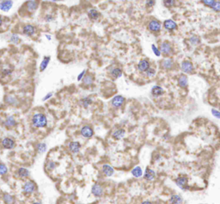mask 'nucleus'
<instances>
[{"label":"nucleus","mask_w":220,"mask_h":204,"mask_svg":"<svg viewBox=\"0 0 220 204\" xmlns=\"http://www.w3.org/2000/svg\"><path fill=\"white\" fill-rule=\"evenodd\" d=\"M31 124L36 128H44L48 126V118L43 113H36L31 118Z\"/></svg>","instance_id":"nucleus-1"},{"label":"nucleus","mask_w":220,"mask_h":204,"mask_svg":"<svg viewBox=\"0 0 220 204\" xmlns=\"http://www.w3.org/2000/svg\"><path fill=\"white\" fill-rule=\"evenodd\" d=\"M22 190H23V194H25L26 196H29V195H31V194L36 192V190H37V186H36V184L34 181L28 180L23 184V185L22 187Z\"/></svg>","instance_id":"nucleus-2"},{"label":"nucleus","mask_w":220,"mask_h":204,"mask_svg":"<svg viewBox=\"0 0 220 204\" xmlns=\"http://www.w3.org/2000/svg\"><path fill=\"white\" fill-rule=\"evenodd\" d=\"M175 184L181 190H182L186 191V190H187L189 189V187L187 185V184H188V178L186 176H179V177H177L175 178Z\"/></svg>","instance_id":"nucleus-3"},{"label":"nucleus","mask_w":220,"mask_h":204,"mask_svg":"<svg viewBox=\"0 0 220 204\" xmlns=\"http://www.w3.org/2000/svg\"><path fill=\"white\" fill-rule=\"evenodd\" d=\"M160 52L161 54L166 57L170 56L173 53V47L170 44V42H163L160 44Z\"/></svg>","instance_id":"nucleus-4"},{"label":"nucleus","mask_w":220,"mask_h":204,"mask_svg":"<svg viewBox=\"0 0 220 204\" xmlns=\"http://www.w3.org/2000/svg\"><path fill=\"white\" fill-rule=\"evenodd\" d=\"M147 29L152 33H158L162 30V24L156 19H152L148 23Z\"/></svg>","instance_id":"nucleus-5"},{"label":"nucleus","mask_w":220,"mask_h":204,"mask_svg":"<svg viewBox=\"0 0 220 204\" xmlns=\"http://www.w3.org/2000/svg\"><path fill=\"white\" fill-rule=\"evenodd\" d=\"M39 6V3L36 0H28L25 4H24L23 8L25 11L28 13H34L37 10Z\"/></svg>","instance_id":"nucleus-6"},{"label":"nucleus","mask_w":220,"mask_h":204,"mask_svg":"<svg viewBox=\"0 0 220 204\" xmlns=\"http://www.w3.org/2000/svg\"><path fill=\"white\" fill-rule=\"evenodd\" d=\"M181 69L185 74H191L194 71V66L190 60H184L181 64Z\"/></svg>","instance_id":"nucleus-7"},{"label":"nucleus","mask_w":220,"mask_h":204,"mask_svg":"<svg viewBox=\"0 0 220 204\" xmlns=\"http://www.w3.org/2000/svg\"><path fill=\"white\" fill-rule=\"evenodd\" d=\"M125 98L123 96L117 95L113 96V99L111 100V105L114 108H120L124 104H125Z\"/></svg>","instance_id":"nucleus-8"},{"label":"nucleus","mask_w":220,"mask_h":204,"mask_svg":"<svg viewBox=\"0 0 220 204\" xmlns=\"http://www.w3.org/2000/svg\"><path fill=\"white\" fill-rule=\"evenodd\" d=\"M1 146L6 150H11L16 146V142L13 139L10 137H5L1 140Z\"/></svg>","instance_id":"nucleus-9"},{"label":"nucleus","mask_w":220,"mask_h":204,"mask_svg":"<svg viewBox=\"0 0 220 204\" xmlns=\"http://www.w3.org/2000/svg\"><path fill=\"white\" fill-rule=\"evenodd\" d=\"M80 134L85 139H90L94 135V130L89 125H84L80 129Z\"/></svg>","instance_id":"nucleus-10"},{"label":"nucleus","mask_w":220,"mask_h":204,"mask_svg":"<svg viewBox=\"0 0 220 204\" xmlns=\"http://www.w3.org/2000/svg\"><path fill=\"white\" fill-rule=\"evenodd\" d=\"M36 27L32 24H25L22 28L23 35L26 36H32L36 33Z\"/></svg>","instance_id":"nucleus-11"},{"label":"nucleus","mask_w":220,"mask_h":204,"mask_svg":"<svg viewBox=\"0 0 220 204\" xmlns=\"http://www.w3.org/2000/svg\"><path fill=\"white\" fill-rule=\"evenodd\" d=\"M161 67L163 69V70H166V71H169V70H172L173 68L175 67V61L172 58H165L161 61Z\"/></svg>","instance_id":"nucleus-12"},{"label":"nucleus","mask_w":220,"mask_h":204,"mask_svg":"<svg viewBox=\"0 0 220 204\" xmlns=\"http://www.w3.org/2000/svg\"><path fill=\"white\" fill-rule=\"evenodd\" d=\"M150 67V63L147 59H142L141 60H139V62L137 65L138 71L139 72H143V73L146 72Z\"/></svg>","instance_id":"nucleus-13"},{"label":"nucleus","mask_w":220,"mask_h":204,"mask_svg":"<svg viewBox=\"0 0 220 204\" xmlns=\"http://www.w3.org/2000/svg\"><path fill=\"white\" fill-rule=\"evenodd\" d=\"M163 28H164L167 31H169V32L177 30V28H178L177 24H176L173 19H167V20H165V21L163 22Z\"/></svg>","instance_id":"nucleus-14"},{"label":"nucleus","mask_w":220,"mask_h":204,"mask_svg":"<svg viewBox=\"0 0 220 204\" xmlns=\"http://www.w3.org/2000/svg\"><path fill=\"white\" fill-rule=\"evenodd\" d=\"M3 124H4V126L6 128H8V129H11V128H13V127H15L17 126V122L16 118H15L13 115H8V116L5 118V121L3 122Z\"/></svg>","instance_id":"nucleus-15"},{"label":"nucleus","mask_w":220,"mask_h":204,"mask_svg":"<svg viewBox=\"0 0 220 204\" xmlns=\"http://www.w3.org/2000/svg\"><path fill=\"white\" fill-rule=\"evenodd\" d=\"M91 193L95 197H101L103 196V188L99 184H95L91 187Z\"/></svg>","instance_id":"nucleus-16"},{"label":"nucleus","mask_w":220,"mask_h":204,"mask_svg":"<svg viewBox=\"0 0 220 204\" xmlns=\"http://www.w3.org/2000/svg\"><path fill=\"white\" fill-rule=\"evenodd\" d=\"M14 5L12 0H2L0 2V11L3 12H9Z\"/></svg>","instance_id":"nucleus-17"},{"label":"nucleus","mask_w":220,"mask_h":204,"mask_svg":"<svg viewBox=\"0 0 220 204\" xmlns=\"http://www.w3.org/2000/svg\"><path fill=\"white\" fill-rule=\"evenodd\" d=\"M81 147H82V146L80 144V142H78V141H71L68 144V150L73 154L78 153L81 150Z\"/></svg>","instance_id":"nucleus-18"},{"label":"nucleus","mask_w":220,"mask_h":204,"mask_svg":"<svg viewBox=\"0 0 220 204\" xmlns=\"http://www.w3.org/2000/svg\"><path fill=\"white\" fill-rule=\"evenodd\" d=\"M5 102L6 104L10 105V106H13V107H17L19 105V100L17 97H16L13 95H8L5 97Z\"/></svg>","instance_id":"nucleus-19"},{"label":"nucleus","mask_w":220,"mask_h":204,"mask_svg":"<svg viewBox=\"0 0 220 204\" xmlns=\"http://www.w3.org/2000/svg\"><path fill=\"white\" fill-rule=\"evenodd\" d=\"M101 172L105 177H112L114 173L113 168L108 164H104L101 166Z\"/></svg>","instance_id":"nucleus-20"},{"label":"nucleus","mask_w":220,"mask_h":204,"mask_svg":"<svg viewBox=\"0 0 220 204\" xmlns=\"http://www.w3.org/2000/svg\"><path fill=\"white\" fill-rule=\"evenodd\" d=\"M17 175L18 177L21 178V179H27L30 175L29 170L25 168V167H20V168L17 169Z\"/></svg>","instance_id":"nucleus-21"},{"label":"nucleus","mask_w":220,"mask_h":204,"mask_svg":"<svg viewBox=\"0 0 220 204\" xmlns=\"http://www.w3.org/2000/svg\"><path fill=\"white\" fill-rule=\"evenodd\" d=\"M177 84L181 89L187 88V85H188V78H187V76L185 75V74H181L177 79Z\"/></svg>","instance_id":"nucleus-22"},{"label":"nucleus","mask_w":220,"mask_h":204,"mask_svg":"<svg viewBox=\"0 0 220 204\" xmlns=\"http://www.w3.org/2000/svg\"><path fill=\"white\" fill-rule=\"evenodd\" d=\"M125 136V130L124 128H118L116 130H114L112 133V137L116 140H122Z\"/></svg>","instance_id":"nucleus-23"},{"label":"nucleus","mask_w":220,"mask_h":204,"mask_svg":"<svg viewBox=\"0 0 220 204\" xmlns=\"http://www.w3.org/2000/svg\"><path fill=\"white\" fill-rule=\"evenodd\" d=\"M150 93H151V95L154 96V97H158V96H161L163 95L164 90H163V89L161 87L160 85H154L151 88V90H150Z\"/></svg>","instance_id":"nucleus-24"},{"label":"nucleus","mask_w":220,"mask_h":204,"mask_svg":"<svg viewBox=\"0 0 220 204\" xmlns=\"http://www.w3.org/2000/svg\"><path fill=\"white\" fill-rule=\"evenodd\" d=\"M122 73H123L122 69L119 67H113L109 71V74H110L111 78H113V79H117V78H120L122 76Z\"/></svg>","instance_id":"nucleus-25"},{"label":"nucleus","mask_w":220,"mask_h":204,"mask_svg":"<svg viewBox=\"0 0 220 204\" xmlns=\"http://www.w3.org/2000/svg\"><path fill=\"white\" fill-rule=\"evenodd\" d=\"M155 177H156V172L152 169L147 167L144 173V178L146 181H152L154 180Z\"/></svg>","instance_id":"nucleus-26"},{"label":"nucleus","mask_w":220,"mask_h":204,"mask_svg":"<svg viewBox=\"0 0 220 204\" xmlns=\"http://www.w3.org/2000/svg\"><path fill=\"white\" fill-rule=\"evenodd\" d=\"M87 15H88V17L91 21H97L99 19V17H100V16H101L100 12L98 11L96 9H90V10H89Z\"/></svg>","instance_id":"nucleus-27"},{"label":"nucleus","mask_w":220,"mask_h":204,"mask_svg":"<svg viewBox=\"0 0 220 204\" xmlns=\"http://www.w3.org/2000/svg\"><path fill=\"white\" fill-rule=\"evenodd\" d=\"M93 103V100L90 96H85L79 101V105L83 108H88Z\"/></svg>","instance_id":"nucleus-28"},{"label":"nucleus","mask_w":220,"mask_h":204,"mask_svg":"<svg viewBox=\"0 0 220 204\" xmlns=\"http://www.w3.org/2000/svg\"><path fill=\"white\" fill-rule=\"evenodd\" d=\"M82 83H83V86H86V87L92 85L93 83H94V77H93V75L92 74H86L84 76V78L82 79Z\"/></svg>","instance_id":"nucleus-29"},{"label":"nucleus","mask_w":220,"mask_h":204,"mask_svg":"<svg viewBox=\"0 0 220 204\" xmlns=\"http://www.w3.org/2000/svg\"><path fill=\"white\" fill-rule=\"evenodd\" d=\"M183 199L180 195H172L169 199V204H182Z\"/></svg>","instance_id":"nucleus-30"},{"label":"nucleus","mask_w":220,"mask_h":204,"mask_svg":"<svg viewBox=\"0 0 220 204\" xmlns=\"http://www.w3.org/2000/svg\"><path fill=\"white\" fill-rule=\"evenodd\" d=\"M50 60H51V57L50 56H45V57H43L42 62L40 64V72H43L47 69V67H48L49 63H50Z\"/></svg>","instance_id":"nucleus-31"},{"label":"nucleus","mask_w":220,"mask_h":204,"mask_svg":"<svg viewBox=\"0 0 220 204\" xmlns=\"http://www.w3.org/2000/svg\"><path fill=\"white\" fill-rule=\"evenodd\" d=\"M3 202L5 204H14L15 203V196L9 193H5L2 196Z\"/></svg>","instance_id":"nucleus-32"},{"label":"nucleus","mask_w":220,"mask_h":204,"mask_svg":"<svg viewBox=\"0 0 220 204\" xmlns=\"http://www.w3.org/2000/svg\"><path fill=\"white\" fill-rule=\"evenodd\" d=\"M36 150L39 154H43L48 150V145L45 142H40L36 146Z\"/></svg>","instance_id":"nucleus-33"},{"label":"nucleus","mask_w":220,"mask_h":204,"mask_svg":"<svg viewBox=\"0 0 220 204\" xmlns=\"http://www.w3.org/2000/svg\"><path fill=\"white\" fill-rule=\"evenodd\" d=\"M132 175L136 177V178H139L143 176V170L140 166H135L134 168H132L131 171Z\"/></svg>","instance_id":"nucleus-34"},{"label":"nucleus","mask_w":220,"mask_h":204,"mask_svg":"<svg viewBox=\"0 0 220 204\" xmlns=\"http://www.w3.org/2000/svg\"><path fill=\"white\" fill-rule=\"evenodd\" d=\"M58 164L54 161V160H51V159H48L47 163H46V169L48 171H54L56 167H57Z\"/></svg>","instance_id":"nucleus-35"},{"label":"nucleus","mask_w":220,"mask_h":204,"mask_svg":"<svg viewBox=\"0 0 220 204\" xmlns=\"http://www.w3.org/2000/svg\"><path fill=\"white\" fill-rule=\"evenodd\" d=\"M13 69L12 68H8V67H5L3 69H1V78H6L9 77L12 74Z\"/></svg>","instance_id":"nucleus-36"},{"label":"nucleus","mask_w":220,"mask_h":204,"mask_svg":"<svg viewBox=\"0 0 220 204\" xmlns=\"http://www.w3.org/2000/svg\"><path fill=\"white\" fill-rule=\"evenodd\" d=\"M20 42H21V38L17 34H12L11 37H10V42L12 43V44L17 45V44L20 43Z\"/></svg>","instance_id":"nucleus-37"},{"label":"nucleus","mask_w":220,"mask_h":204,"mask_svg":"<svg viewBox=\"0 0 220 204\" xmlns=\"http://www.w3.org/2000/svg\"><path fill=\"white\" fill-rule=\"evenodd\" d=\"M189 43L192 46H198L200 43V39L199 36H193L189 38Z\"/></svg>","instance_id":"nucleus-38"},{"label":"nucleus","mask_w":220,"mask_h":204,"mask_svg":"<svg viewBox=\"0 0 220 204\" xmlns=\"http://www.w3.org/2000/svg\"><path fill=\"white\" fill-rule=\"evenodd\" d=\"M9 172V168L4 163H0V176H5Z\"/></svg>","instance_id":"nucleus-39"},{"label":"nucleus","mask_w":220,"mask_h":204,"mask_svg":"<svg viewBox=\"0 0 220 204\" xmlns=\"http://www.w3.org/2000/svg\"><path fill=\"white\" fill-rule=\"evenodd\" d=\"M144 73H145L146 77H148V78H154L155 76H156V70H155L154 68H152V67L150 66V67L148 70L144 72Z\"/></svg>","instance_id":"nucleus-40"},{"label":"nucleus","mask_w":220,"mask_h":204,"mask_svg":"<svg viewBox=\"0 0 220 204\" xmlns=\"http://www.w3.org/2000/svg\"><path fill=\"white\" fill-rule=\"evenodd\" d=\"M176 0H163V4L166 8H172L175 5Z\"/></svg>","instance_id":"nucleus-41"},{"label":"nucleus","mask_w":220,"mask_h":204,"mask_svg":"<svg viewBox=\"0 0 220 204\" xmlns=\"http://www.w3.org/2000/svg\"><path fill=\"white\" fill-rule=\"evenodd\" d=\"M151 50H152V52H153V54H155V56H156V57H160L162 54H161L160 52V49L157 48L155 44H152L151 45Z\"/></svg>","instance_id":"nucleus-42"},{"label":"nucleus","mask_w":220,"mask_h":204,"mask_svg":"<svg viewBox=\"0 0 220 204\" xmlns=\"http://www.w3.org/2000/svg\"><path fill=\"white\" fill-rule=\"evenodd\" d=\"M211 9L215 12H220V1L219 0H216L214 5L211 7Z\"/></svg>","instance_id":"nucleus-43"},{"label":"nucleus","mask_w":220,"mask_h":204,"mask_svg":"<svg viewBox=\"0 0 220 204\" xmlns=\"http://www.w3.org/2000/svg\"><path fill=\"white\" fill-rule=\"evenodd\" d=\"M54 18H55V17L54 16V14L48 13V14H46L45 17H44V21H45L46 23H50V22L54 21Z\"/></svg>","instance_id":"nucleus-44"},{"label":"nucleus","mask_w":220,"mask_h":204,"mask_svg":"<svg viewBox=\"0 0 220 204\" xmlns=\"http://www.w3.org/2000/svg\"><path fill=\"white\" fill-rule=\"evenodd\" d=\"M201 2L204 4V5L207 6L209 8H211L212 6L214 5L216 0H201Z\"/></svg>","instance_id":"nucleus-45"},{"label":"nucleus","mask_w":220,"mask_h":204,"mask_svg":"<svg viewBox=\"0 0 220 204\" xmlns=\"http://www.w3.org/2000/svg\"><path fill=\"white\" fill-rule=\"evenodd\" d=\"M156 5V0H146L145 1V7L147 9H151Z\"/></svg>","instance_id":"nucleus-46"},{"label":"nucleus","mask_w":220,"mask_h":204,"mask_svg":"<svg viewBox=\"0 0 220 204\" xmlns=\"http://www.w3.org/2000/svg\"><path fill=\"white\" fill-rule=\"evenodd\" d=\"M212 115L214 116L217 119H220V110L217 109V108H212Z\"/></svg>","instance_id":"nucleus-47"},{"label":"nucleus","mask_w":220,"mask_h":204,"mask_svg":"<svg viewBox=\"0 0 220 204\" xmlns=\"http://www.w3.org/2000/svg\"><path fill=\"white\" fill-rule=\"evenodd\" d=\"M86 75V70H83L82 72H80L79 74H78V76H77V81H82V79L84 78V76Z\"/></svg>","instance_id":"nucleus-48"},{"label":"nucleus","mask_w":220,"mask_h":204,"mask_svg":"<svg viewBox=\"0 0 220 204\" xmlns=\"http://www.w3.org/2000/svg\"><path fill=\"white\" fill-rule=\"evenodd\" d=\"M53 96H54V92H48V94L42 98V101H43V102H46V101L49 100L51 97H53Z\"/></svg>","instance_id":"nucleus-49"},{"label":"nucleus","mask_w":220,"mask_h":204,"mask_svg":"<svg viewBox=\"0 0 220 204\" xmlns=\"http://www.w3.org/2000/svg\"><path fill=\"white\" fill-rule=\"evenodd\" d=\"M141 204H153L151 202H150V201H144L141 202Z\"/></svg>","instance_id":"nucleus-50"},{"label":"nucleus","mask_w":220,"mask_h":204,"mask_svg":"<svg viewBox=\"0 0 220 204\" xmlns=\"http://www.w3.org/2000/svg\"><path fill=\"white\" fill-rule=\"evenodd\" d=\"M46 38L48 39V41H51V40H52V37H51L50 35H46Z\"/></svg>","instance_id":"nucleus-51"},{"label":"nucleus","mask_w":220,"mask_h":204,"mask_svg":"<svg viewBox=\"0 0 220 204\" xmlns=\"http://www.w3.org/2000/svg\"><path fill=\"white\" fill-rule=\"evenodd\" d=\"M2 25H3V17L0 16V27H1Z\"/></svg>","instance_id":"nucleus-52"},{"label":"nucleus","mask_w":220,"mask_h":204,"mask_svg":"<svg viewBox=\"0 0 220 204\" xmlns=\"http://www.w3.org/2000/svg\"><path fill=\"white\" fill-rule=\"evenodd\" d=\"M31 204H42V202H32Z\"/></svg>","instance_id":"nucleus-53"},{"label":"nucleus","mask_w":220,"mask_h":204,"mask_svg":"<svg viewBox=\"0 0 220 204\" xmlns=\"http://www.w3.org/2000/svg\"><path fill=\"white\" fill-rule=\"evenodd\" d=\"M54 2H60V1H63V0H53Z\"/></svg>","instance_id":"nucleus-54"}]
</instances>
